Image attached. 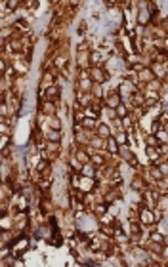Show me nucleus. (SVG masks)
<instances>
[{"label": "nucleus", "instance_id": "obj_1", "mask_svg": "<svg viewBox=\"0 0 168 267\" xmlns=\"http://www.w3.org/2000/svg\"><path fill=\"white\" fill-rule=\"evenodd\" d=\"M50 223H52V237L48 238V242H50L52 246H61L63 244V237L59 235V227H57L56 217H50Z\"/></svg>", "mask_w": 168, "mask_h": 267}, {"label": "nucleus", "instance_id": "obj_2", "mask_svg": "<svg viewBox=\"0 0 168 267\" xmlns=\"http://www.w3.org/2000/svg\"><path fill=\"white\" fill-rule=\"evenodd\" d=\"M118 153H121V157H122L124 160H128V162H130V166H132V168H138V158L130 153V149H128V147H124V145H122V147H118Z\"/></svg>", "mask_w": 168, "mask_h": 267}, {"label": "nucleus", "instance_id": "obj_3", "mask_svg": "<svg viewBox=\"0 0 168 267\" xmlns=\"http://www.w3.org/2000/svg\"><path fill=\"white\" fill-rule=\"evenodd\" d=\"M92 80H95L98 84L105 82V80H107V75H105V71H103L101 67H94V69H92Z\"/></svg>", "mask_w": 168, "mask_h": 267}, {"label": "nucleus", "instance_id": "obj_4", "mask_svg": "<svg viewBox=\"0 0 168 267\" xmlns=\"http://www.w3.org/2000/svg\"><path fill=\"white\" fill-rule=\"evenodd\" d=\"M46 98H48V101H57L59 99V88L57 86H50L46 90Z\"/></svg>", "mask_w": 168, "mask_h": 267}, {"label": "nucleus", "instance_id": "obj_5", "mask_svg": "<svg viewBox=\"0 0 168 267\" xmlns=\"http://www.w3.org/2000/svg\"><path fill=\"white\" fill-rule=\"evenodd\" d=\"M118 105H121V93H111V95H107V107L117 109Z\"/></svg>", "mask_w": 168, "mask_h": 267}, {"label": "nucleus", "instance_id": "obj_6", "mask_svg": "<svg viewBox=\"0 0 168 267\" xmlns=\"http://www.w3.org/2000/svg\"><path fill=\"white\" fill-rule=\"evenodd\" d=\"M95 132H98V136H100L101 139H107V137L111 136V132H109V126H107V124H98Z\"/></svg>", "mask_w": 168, "mask_h": 267}, {"label": "nucleus", "instance_id": "obj_7", "mask_svg": "<svg viewBox=\"0 0 168 267\" xmlns=\"http://www.w3.org/2000/svg\"><path fill=\"white\" fill-rule=\"evenodd\" d=\"M107 147H109V153H118V141L115 136L107 137Z\"/></svg>", "mask_w": 168, "mask_h": 267}, {"label": "nucleus", "instance_id": "obj_8", "mask_svg": "<svg viewBox=\"0 0 168 267\" xmlns=\"http://www.w3.org/2000/svg\"><path fill=\"white\" fill-rule=\"evenodd\" d=\"M46 137H48V141H52V143H59L61 141V132L59 130H50L46 134Z\"/></svg>", "mask_w": 168, "mask_h": 267}, {"label": "nucleus", "instance_id": "obj_9", "mask_svg": "<svg viewBox=\"0 0 168 267\" xmlns=\"http://www.w3.org/2000/svg\"><path fill=\"white\" fill-rule=\"evenodd\" d=\"M151 242H157V244H168V240L160 235V233H151Z\"/></svg>", "mask_w": 168, "mask_h": 267}, {"label": "nucleus", "instance_id": "obj_10", "mask_svg": "<svg viewBox=\"0 0 168 267\" xmlns=\"http://www.w3.org/2000/svg\"><path fill=\"white\" fill-rule=\"evenodd\" d=\"M90 162H92L94 166H103V164H105V157H101V155H92V157H90Z\"/></svg>", "mask_w": 168, "mask_h": 267}, {"label": "nucleus", "instance_id": "obj_11", "mask_svg": "<svg viewBox=\"0 0 168 267\" xmlns=\"http://www.w3.org/2000/svg\"><path fill=\"white\" fill-rule=\"evenodd\" d=\"M80 122H82V126H84V128L92 130V128L95 126V118H92V116H84V118L80 120Z\"/></svg>", "mask_w": 168, "mask_h": 267}, {"label": "nucleus", "instance_id": "obj_12", "mask_svg": "<svg viewBox=\"0 0 168 267\" xmlns=\"http://www.w3.org/2000/svg\"><path fill=\"white\" fill-rule=\"evenodd\" d=\"M138 23H139V25H147V23H149V12H145V10L139 12V15H138Z\"/></svg>", "mask_w": 168, "mask_h": 267}, {"label": "nucleus", "instance_id": "obj_13", "mask_svg": "<svg viewBox=\"0 0 168 267\" xmlns=\"http://www.w3.org/2000/svg\"><path fill=\"white\" fill-rule=\"evenodd\" d=\"M80 174H84V178H92L94 176V164H84Z\"/></svg>", "mask_w": 168, "mask_h": 267}, {"label": "nucleus", "instance_id": "obj_14", "mask_svg": "<svg viewBox=\"0 0 168 267\" xmlns=\"http://www.w3.org/2000/svg\"><path fill=\"white\" fill-rule=\"evenodd\" d=\"M147 157L151 160H155V164H159V157H160V151H153V147H147Z\"/></svg>", "mask_w": 168, "mask_h": 267}, {"label": "nucleus", "instance_id": "obj_15", "mask_svg": "<svg viewBox=\"0 0 168 267\" xmlns=\"http://www.w3.org/2000/svg\"><path fill=\"white\" fill-rule=\"evenodd\" d=\"M132 101H134V105H143L145 101H143V98H141V93L136 90L134 93H132Z\"/></svg>", "mask_w": 168, "mask_h": 267}, {"label": "nucleus", "instance_id": "obj_16", "mask_svg": "<svg viewBox=\"0 0 168 267\" xmlns=\"http://www.w3.org/2000/svg\"><path fill=\"white\" fill-rule=\"evenodd\" d=\"M115 113H117V116H118V118H124V116H126V107L121 103V105L115 109Z\"/></svg>", "mask_w": 168, "mask_h": 267}, {"label": "nucleus", "instance_id": "obj_17", "mask_svg": "<svg viewBox=\"0 0 168 267\" xmlns=\"http://www.w3.org/2000/svg\"><path fill=\"white\" fill-rule=\"evenodd\" d=\"M160 147V143H159V139H157V136H149L147 137V147Z\"/></svg>", "mask_w": 168, "mask_h": 267}, {"label": "nucleus", "instance_id": "obj_18", "mask_svg": "<svg viewBox=\"0 0 168 267\" xmlns=\"http://www.w3.org/2000/svg\"><path fill=\"white\" fill-rule=\"evenodd\" d=\"M151 132H153V134H159V132H162V122H160V120H155V122H153V126H151Z\"/></svg>", "mask_w": 168, "mask_h": 267}, {"label": "nucleus", "instance_id": "obj_19", "mask_svg": "<svg viewBox=\"0 0 168 267\" xmlns=\"http://www.w3.org/2000/svg\"><path fill=\"white\" fill-rule=\"evenodd\" d=\"M46 168H50V166H48V162H46V160H40V162L36 164V172L44 174V172H46Z\"/></svg>", "mask_w": 168, "mask_h": 267}, {"label": "nucleus", "instance_id": "obj_20", "mask_svg": "<svg viewBox=\"0 0 168 267\" xmlns=\"http://www.w3.org/2000/svg\"><path fill=\"white\" fill-rule=\"evenodd\" d=\"M151 176L157 178V179H162V172H160L159 166H153V168H151Z\"/></svg>", "mask_w": 168, "mask_h": 267}, {"label": "nucleus", "instance_id": "obj_21", "mask_svg": "<svg viewBox=\"0 0 168 267\" xmlns=\"http://www.w3.org/2000/svg\"><path fill=\"white\" fill-rule=\"evenodd\" d=\"M132 235H134V238H138V235H141V227H139V223H132Z\"/></svg>", "mask_w": 168, "mask_h": 267}, {"label": "nucleus", "instance_id": "obj_22", "mask_svg": "<svg viewBox=\"0 0 168 267\" xmlns=\"http://www.w3.org/2000/svg\"><path fill=\"white\" fill-rule=\"evenodd\" d=\"M77 158H79L80 162H90V157H88L84 151H79V153H77Z\"/></svg>", "mask_w": 168, "mask_h": 267}, {"label": "nucleus", "instance_id": "obj_23", "mask_svg": "<svg viewBox=\"0 0 168 267\" xmlns=\"http://www.w3.org/2000/svg\"><path fill=\"white\" fill-rule=\"evenodd\" d=\"M143 187V181H141V178H134V181H132V189H141Z\"/></svg>", "mask_w": 168, "mask_h": 267}, {"label": "nucleus", "instance_id": "obj_24", "mask_svg": "<svg viewBox=\"0 0 168 267\" xmlns=\"http://www.w3.org/2000/svg\"><path fill=\"white\" fill-rule=\"evenodd\" d=\"M105 210H107V204H98V206H95V214H98V216H103Z\"/></svg>", "mask_w": 168, "mask_h": 267}, {"label": "nucleus", "instance_id": "obj_25", "mask_svg": "<svg viewBox=\"0 0 168 267\" xmlns=\"http://www.w3.org/2000/svg\"><path fill=\"white\" fill-rule=\"evenodd\" d=\"M61 128V122H59V118H52V130H59Z\"/></svg>", "mask_w": 168, "mask_h": 267}, {"label": "nucleus", "instance_id": "obj_26", "mask_svg": "<svg viewBox=\"0 0 168 267\" xmlns=\"http://www.w3.org/2000/svg\"><path fill=\"white\" fill-rule=\"evenodd\" d=\"M157 103H159V99H157V98H151V99H147L143 105H145V107H153V105H157Z\"/></svg>", "mask_w": 168, "mask_h": 267}, {"label": "nucleus", "instance_id": "obj_27", "mask_svg": "<svg viewBox=\"0 0 168 267\" xmlns=\"http://www.w3.org/2000/svg\"><path fill=\"white\" fill-rule=\"evenodd\" d=\"M92 145H94V147H101V137L98 136L95 139H92Z\"/></svg>", "mask_w": 168, "mask_h": 267}, {"label": "nucleus", "instance_id": "obj_28", "mask_svg": "<svg viewBox=\"0 0 168 267\" xmlns=\"http://www.w3.org/2000/svg\"><path fill=\"white\" fill-rule=\"evenodd\" d=\"M6 6H8V10H15V8H17V6H19V4H17V2H15V0H10V2H8V4H6Z\"/></svg>", "mask_w": 168, "mask_h": 267}, {"label": "nucleus", "instance_id": "obj_29", "mask_svg": "<svg viewBox=\"0 0 168 267\" xmlns=\"http://www.w3.org/2000/svg\"><path fill=\"white\" fill-rule=\"evenodd\" d=\"M117 141H118V143H126V141H128V136H126V132H124L122 136H118V139H117Z\"/></svg>", "mask_w": 168, "mask_h": 267}, {"label": "nucleus", "instance_id": "obj_30", "mask_svg": "<svg viewBox=\"0 0 168 267\" xmlns=\"http://www.w3.org/2000/svg\"><path fill=\"white\" fill-rule=\"evenodd\" d=\"M159 168H160V172H162V176H164V174L168 176V164H159Z\"/></svg>", "mask_w": 168, "mask_h": 267}, {"label": "nucleus", "instance_id": "obj_31", "mask_svg": "<svg viewBox=\"0 0 168 267\" xmlns=\"http://www.w3.org/2000/svg\"><path fill=\"white\" fill-rule=\"evenodd\" d=\"M122 126H124L126 130H130V120H128L126 116H124V122H122Z\"/></svg>", "mask_w": 168, "mask_h": 267}, {"label": "nucleus", "instance_id": "obj_32", "mask_svg": "<svg viewBox=\"0 0 168 267\" xmlns=\"http://www.w3.org/2000/svg\"><path fill=\"white\" fill-rule=\"evenodd\" d=\"M162 256H164V258H168V246H164V248H162Z\"/></svg>", "mask_w": 168, "mask_h": 267}, {"label": "nucleus", "instance_id": "obj_33", "mask_svg": "<svg viewBox=\"0 0 168 267\" xmlns=\"http://www.w3.org/2000/svg\"><path fill=\"white\" fill-rule=\"evenodd\" d=\"M164 78H166V80H168V71H166V77H164Z\"/></svg>", "mask_w": 168, "mask_h": 267}]
</instances>
